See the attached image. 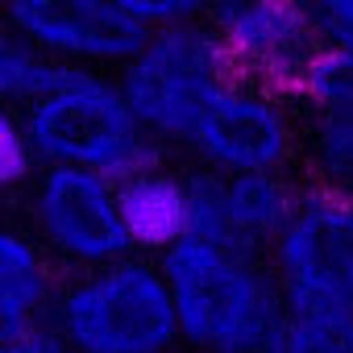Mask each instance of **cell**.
Masks as SVG:
<instances>
[{
    "label": "cell",
    "mask_w": 353,
    "mask_h": 353,
    "mask_svg": "<svg viewBox=\"0 0 353 353\" xmlns=\"http://www.w3.org/2000/svg\"><path fill=\"white\" fill-rule=\"evenodd\" d=\"M179 345L200 353H283V291L266 258L179 241L158 258Z\"/></svg>",
    "instance_id": "cell-1"
},
{
    "label": "cell",
    "mask_w": 353,
    "mask_h": 353,
    "mask_svg": "<svg viewBox=\"0 0 353 353\" xmlns=\"http://www.w3.org/2000/svg\"><path fill=\"white\" fill-rule=\"evenodd\" d=\"M21 129L38 170H88L108 179L112 188L166 162V150L154 145L125 108L117 79L100 71L67 67L59 83L21 112Z\"/></svg>",
    "instance_id": "cell-2"
},
{
    "label": "cell",
    "mask_w": 353,
    "mask_h": 353,
    "mask_svg": "<svg viewBox=\"0 0 353 353\" xmlns=\"http://www.w3.org/2000/svg\"><path fill=\"white\" fill-rule=\"evenodd\" d=\"M141 133L162 150H188L208 104L237 79L208 17L150 34L112 75Z\"/></svg>",
    "instance_id": "cell-3"
},
{
    "label": "cell",
    "mask_w": 353,
    "mask_h": 353,
    "mask_svg": "<svg viewBox=\"0 0 353 353\" xmlns=\"http://www.w3.org/2000/svg\"><path fill=\"white\" fill-rule=\"evenodd\" d=\"M50 332L67 353H166L179 345L162 270L137 254L63 274Z\"/></svg>",
    "instance_id": "cell-4"
},
{
    "label": "cell",
    "mask_w": 353,
    "mask_h": 353,
    "mask_svg": "<svg viewBox=\"0 0 353 353\" xmlns=\"http://www.w3.org/2000/svg\"><path fill=\"white\" fill-rule=\"evenodd\" d=\"M26 233L63 270H100L129 258L117 216V188L100 174L42 166L26 188Z\"/></svg>",
    "instance_id": "cell-5"
},
{
    "label": "cell",
    "mask_w": 353,
    "mask_h": 353,
    "mask_svg": "<svg viewBox=\"0 0 353 353\" xmlns=\"http://www.w3.org/2000/svg\"><path fill=\"white\" fill-rule=\"evenodd\" d=\"M295 100L233 79L200 117L188 154L216 174H295L299 162Z\"/></svg>",
    "instance_id": "cell-6"
},
{
    "label": "cell",
    "mask_w": 353,
    "mask_h": 353,
    "mask_svg": "<svg viewBox=\"0 0 353 353\" xmlns=\"http://www.w3.org/2000/svg\"><path fill=\"white\" fill-rule=\"evenodd\" d=\"M266 266L283 299L353 307V204L332 188L303 183L299 212L266 254Z\"/></svg>",
    "instance_id": "cell-7"
},
{
    "label": "cell",
    "mask_w": 353,
    "mask_h": 353,
    "mask_svg": "<svg viewBox=\"0 0 353 353\" xmlns=\"http://www.w3.org/2000/svg\"><path fill=\"white\" fill-rule=\"evenodd\" d=\"M0 26L21 34L46 59L79 71H121L150 38L125 9V0H17Z\"/></svg>",
    "instance_id": "cell-8"
},
{
    "label": "cell",
    "mask_w": 353,
    "mask_h": 353,
    "mask_svg": "<svg viewBox=\"0 0 353 353\" xmlns=\"http://www.w3.org/2000/svg\"><path fill=\"white\" fill-rule=\"evenodd\" d=\"M237 79L279 96H295L307 63L320 50L307 5L291 0H254V5L204 9Z\"/></svg>",
    "instance_id": "cell-9"
},
{
    "label": "cell",
    "mask_w": 353,
    "mask_h": 353,
    "mask_svg": "<svg viewBox=\"0 0 353 353\" xmlns=\"http://www.w3.org/2000/svg\"><path fill=\"white\" fill-rule=\"evenodd\" d=\"M63 270L42 254L26 225L0 221V345L50 328Z\"/></svg>",
    "instance_id": "cell-10"
},
{
    "label": "cell",
    "mask_w": 353,
    "mask_h": 353,
    "mask_svg": "<svg viewBox=\"0 0 353 353\" xmlns=\"http://www.w3.org/2000/svg\"><path fill=\"white\" fill-rule=\"evenodd\" d=\"M117 216H121L129 254L158 262L166 250L188 241L183 170L162 162V166H150L133 174V179L117 183Z\"/></svg>",
    "instance_id": "cell-11"
},
{
    "label": "cell",
    "mask_w": 353,
    "mask_h": 353,
    "mask_svg": "<svg viewBox=\"0 0 353 353\" xmlns=\"http://www.w3.org/2000/svg\"><path fill=\"white\" fill-rule=\"evenodd\" d=\"M303 183L295 174H225V221H229V250L266 258L274 241L299 212Z\"/></svg>",
    "instance_id": "cell-12"
},
{
    "label": "cell",
    "mask_w": 353,
    "mask_h": 353,
    "mask_svg": "<svg viewBox=\"0 0 353 353\" xmlns=\"http://www.w3.org/2000/svg\"><path fill=\"white\" fill-rule=\"evenodd\" d=\"M299 158L307 162V183L336 192L353 170V108L307 112V125L299 129Z\"/></svg>",
    "instance_id": "cell-13"
},
{
    "label": "cell",
    "mask_w": 353,
    "mask_h": 353,
    "mask_svg": "<svg viewBox=\"0 0 353 353\" xmlns=\"http://www.w3.org/2000/svg\"><path fill=\"white\" fill-rule=\"evenodd\" d=\"M283 353H353V307L283 299Z\"/></svg>",
    "instance_id": "cell-14"
},
{
    "label": "cell",
    "mask_w": 353,
    "mask_h": 353,
    "mask_svg": "<svg viewBox=\"0 0 353 353\" xmlns=\"http://www.w3.org/2000/svg\"><path fill=\"white\" fill-rule=\"evenodd\" d=\"M67 67L46 59L38 46H30L21 34L0 26V108L26 112L38 96H46Z\"/></svg>",
    "instance_id": "cell-15"
},
{
    "label": "cell",
    "mask_w": 353,
    "mask_h": 353,
    "mask_svg": "<svg viewBox=\"0 0 353 353\" xmlns=\"http://www.w3.org/2000/svg\"><path fill=\"white\" fill-rule=\"evenodd\" d=\"M291 100L303 112L353 108V42L349 46H320Z\"/></svg>",
    "instance_id": "cell-16"
},
{
    "label": "cell",
    "mask_w": 353,
    "mask_h": 353,
    "mask_svg": "<svg viewBox=\"0 0 353 353\" xmlns=\"http://www.w3.org/2000/svg\"><path fill=\"white\" fill-rule=\"evenodd\" d=\"M34 174H38V162H34V150L26 141L21 112L0 108V200L26 192Z\"/></svg>",
    "instance_id": "cell-17"
},
{
    "label": "cell",
    "mask_w": 353,
    "mask_h": 353,
    "mask_svg": "<svg viewBox=\"0 0 353 353\" xmlns=\"http://www.w3.org/2000/svg\"><path fill=\"white\" fill-rule=\"evenodd\" d=\"M125 9H129V17L145 34H158V30H170V26L196 21L204 13L200 5H188V0H125Z\"/></svg>",
    "instance_id": "cell-18"
},
{
    "label": "cell",
    "mask_w": 353,
    "mask_h": 353,
    "mask_svg": "<svg viewBox=\"0 0 353 353\" xmlns=\"http://www.w3.org/2000/svg\"><path fill=\"white\" fill-rule=\"evenodd\" d=\"M320 46H349L353 42V0H324L307 5Z\"/></svg>",
    "instance_id": "cell-19"
},
{
    "label": "cell",
    "mask_w": 353,
    "mask_h": 353,
    "mask_svg": "<svg viewBox=\"0 0 353 353\" xmlns=\"http://www.w3.org/2000/svg\"><path fill=\"white\" fill-rule=\"evenodd\" d=\"M0 353H67V349L59 345V336H54L50 328H42V332L21 336V341H13V345H0Z\"/></svg>",
    "instance_id": "cell-20"
},
{
    "label": "cell",
    "mask_w": 353,
    "mask_h": 353,
    "mask_svg": "<svg viewBox=\"0 0 353 353\" xmlns=\"http://www.w3.org/2000/svg\"><path fill=\"white\" fill-rule=\"evenodd\" d=\"M336 192H341V196H345V200H349V204H353V170H349V174H345V183H341V188H336Z\"/></svg>",
    "instance_id": "cell-21"
},
{
    "label": "cell",
    "mask_w": 353,
    "mask_h": 353,
    "mask_svg": "<svg viewBox=\"0 0 353 353\" xmlns=\"http://www.w3.org/2000/svg\"><path fill=\"white\" fill-rule=\"evenodd\" d=\"M166 353H200V349H188V345H174V349H166Z\"/></svg>",
    "instance_id": "cell-22"
}]
</instances>
